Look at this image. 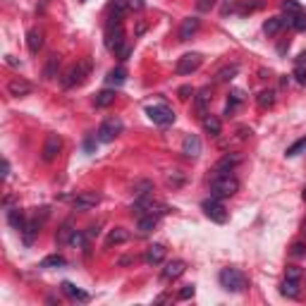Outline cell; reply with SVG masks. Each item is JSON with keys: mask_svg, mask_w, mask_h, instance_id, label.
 Listing matches in <instances>:
<instances>
[{"mask_svg": "<svg viewBox=\"0 0 306 306\" xmlns=\"http://www.w3.org/2000/svg\"><path fill=\"white\" fill-rule=\"evenodd\" d=\"M151 191H153V182L151 180H136L132 184L134 197H151Z\"/></svg>", "mask_w": 306, "mask_h": 306, "instance_id": "484cf974", "label": "cell"}, {"mask_svg": "<svg viewBox=\"0 0 306 306\" xmlns=\"http://www.w3.org/2000/svg\"><path fill=\"white\" fill-rule=\"evenodd\" d=\"M72 222H65L63 225V230H60V237H58V244H65V242H70L72 239Z\"/></svg>", "mask_w": 306, "mask_h": 306, "instance_id": "ab89813d", "label": "cell"}, {"mask_svg": "<svg viewBox=\"0 0 306 306\" xmlns=\"http://www.w3.org/2000/svg\"><path fill=\"white\" fill-rule=\"evenodd\" d=\"M304 201H306V187H304Z\"/></svg>", "mask_w": 306, "mask_h": 306, "instance_id": "f5cc1de1", "label": "cell"}, {"mask_svg": "<svg viewBox=\"0 0 306 306\" xmlns=\"http://www.w3.org/2000/svg\"><path fill=\"white\" fill-rule=\"evenodd\" d=\"M122 46H125V29H122L120 17L113 15V19H110L108 26H105V48L113 50V53H118Z\"/></svg>", "mask_w": 306, "mask_h": 306, "instance_id": "3957f363", "label": "cell"}, {"mask_svg": "<svg viewBox=\"0 0 306 306\" xmlns=\"http://www.w3.org/2000/svg\"><path fill=\"white\" fill-rule=\"evenodd\" d=\"M26 46H29L32 53H39L41 48H43V34L39 29H32V32L26 34Z\"/></svg>", "mask_w": 306, "mask_h": 306, "instance_id": "d4e9b609", "label": "cell"}, {"mask_svg": "<svg viewBox=\"0 0 306 306\" xmlns=\"http://www.w3.org/2000/svg\"><path fill=\"white\" fill-rule=\"evenodd\" d=\"M239 160H242L239 156H225L218 165H215V175H230L237 165H239Z\"/></svg>", "mask_w": 306, "mask_h": 306, "instance_id": "d6986e66", "label": "cell"}, {"mask_svg": "<svg viewBox=\"0 0 306 306\" xmlns=\"http://www.w3.org/2000/svg\"><path fill=\"white\" fill-rule=\"evenodd\" d=\"M87 242H89V235H84V232H79V230H74V232H72V239H70L72 246H84Z\"/></svg>", "mask_w": 306, "mask_h": 306, "instance_id": "f35d334b", "label": "cell"}, {"mask_svg": "<svg viewBox=\"0 0 306 306\" xmlns=\"http://www.w3.org/2000/svg\"><path fill=\"white\" fill-rule=\"evenodd\" d=\"M261 5H263V3H246V5H244L239 12H242V15H246V12H254V10H259Z\"/></svg>", "mask_w": 306, "mask_h": 306, "instance_id": "7dc6e473", "label": "cell"}, {"mask_svg": "<svg viewBox=\"0 0 306 306\" xmlns=\"http://www.w3.org/2000/svg\"><path fill=\"white\" fill-rule=\"evenodd\" d=\"M201 122H204L206 134H211V136H218V134L222 132V122H220V118H215V115H204Z\"/></svg>", "mask_w": 306, "mask_h": 306, "instance_id": "603a6c76", "label": "cell"}, {"mask_svg": "<svg viewBox=\"0 0 306 306\" xmlns=\"http://www.w3.org/2000/svg\"><path fill=\"white\" fill-rule=\"evenodd\" d=\"M290 26L294 29V32H306V12L304 10L297 12L294 17H290Z\"/></svg>", "mask_w": 306, "mask_h": 306, "instance_id": "d6a6232c", "label": "cell"}, {"mask_svg": "<svg viewBox=\"0 0 306 306\" xmlns=\"http://www.w3.org/2000/svg\"><path fill=\"white\" fill-rule=\"evenodd\" d=\"M201 63H204V58L199 53H187V55H182V58H177L175 72L177 74H191V72H197L201 67Z\"/></svg>", "mask_w": 306, "mask_h": 306, "instance_id": "52a82bcc", "label": "cell"}, {"mask_svg": "<svg viewBox=\"0 0 306 306\" xmlns=\"http://www.w3.org/2000/svg\"><path fill=\"white\" fill-rule=\"evenodd\" d=\"M120 132H122V122H120V120H115V118H110V120H105V122L98 127L96 139H98V142H103V144H110Z\"/></svg>", "mask_w": 306, "mask_h": 306, "instance_id": "ba28073f", "label": "cell"}, {"mask_svg": "<svg viewBox=\"0 0 306 306\" xmlns=\"http://www.w3.org/2000/svg\"><path fill=\"white\" fill-rule=\"evenodd\" d=\"M8 175H10V163L3 160V177H8Z\"/></svg>", "mask_w": 306, "mask_h": 306, "instance_id": "f907efd6", "label": "cell"}, {"mask_svg": "<svg viewBox=\"0 0 306 306\" xmlns=\"http://www.w3.org/2000/svg\"><path fill=\"white\" fill-rule=\"evenodd\" d=\"M285 24H290V17H270L266 24H263V32L268 36H275V34H280L285 29Z\"/></svg>", "mask_w": 306, "mask_h": 306, "instance_id": "e0dca14e", "label": "cell"}, {"mask_svg": "<svg viewBox=\"0 0 306 306\" xmlns=\"http://www.w3.org/2000/svg\"><path fill=\"white\" fill-rule=\"evenodd\" d=\"M63 266H67V261H65V256H60V254L46 256V259L41 261V268H63Z\"/></svg>", "mask_w": 306, "mask_h": 306, "instance_id": "1f68e13d", "label": "cell"}, {"mask_svg": "<svg viewBox=\"0 0 306 306\" xmlns=\"http://www.w3.org/2000/svg\"><path fill=\"white\" fill-rule=\"evenodd\" d=\"M60 151H63V139H60L58 134H48L46 144H43V160H46V163L55 160V158L60 156Z\"/></svg>", "mask_w": 306, "mask_h": 306, "instance_id": "9c48e42d", "label": "cell"}, {"mask_svg": "<svg viewBox=\"0 0 306 306\" xmlns=\"http://www.w3.org/2000/svg\"><path fill=\"white\" fill-rule=\"evenodd\" d=\"M156 225H158V215L156 213H149V215H142L139 218V232H153L156 230Z\"/></svg>", "mask_w": 306, "mask_h": 306, "instance_id": "83f0119b", "label": "cell"}, {"mask_svg": "<svg viewBox=\"0 0 306 306\" xmlns=\"http://www.w3.org/2000/svg\"><path fill=\"white\" fill-rule=\"evenodd\" d=\"M237 191H239V180L237 177H232V175H213L211 197L228 199V197H235Z\"/></svg>", "mask_w": 306, "mask_h": 306, "instance_id": "6da1fadb", "label": "cell"}, {"mask_svg": "<svg viewBox=\"0 0 306 306\" xmlns=\"http://www.w3.org/2000/svg\"><path fill=\"white\" fill-rule=\"evenodd\" d=\"M218 280L228 292H244L246 285H249L246 275H244L242 270H237V268H222L218 275Z\"/></svg>", "mask_w": 306, "mask_h": 306, "instance_id": "7a4b0ae2", "label": "cell"}, {"mask_svg": "<svg viewBox=\"0 0 306 306\" xmlns=\"http://www.w3.org/2000/svg\"><path fill=\"white\" fill-rule=\"evenodd\" d=\"M39 232H41V222H39V218H36V220H29V222L24 225V230H22L24 244H34V239L39 237Z\"/></svg>", "mask_w": 306, "mask_h": 306, "instance_id": "44dd1931", "label": "cell"}, {"mask_svg": "<svg viewBox=\"0 0 306 306\" xmlns=\"http://www.w3.org/2000/svg\"><path fill=\"white\" fill-rule=\"evenodd\" d=\"M280 8H283V12H287V17H294L297 12H301V5H299L297 0H283Z\"/></svg>", "mask_w": 306, "mask_h": 306, "instance_id": "e575fe53", "label": "cell"}, {"mask_svg": "<svg viewBox=\"0 0 306 306\" xmlns=\"http://www.w3.org/2000/svg\"><path fill=\"white\" fill-rule=\"evenodd\" d=\"M129 8H132V3H129V0H113V5H110V10H113V15H115V17H122Z\"/></svg>", "mask_w": 306, "mask_h": 306, "instance_id": "836d02e7", "label": "cell"}, {"mask_svg": "<svg viewBox=\"0 0 306 306\" xmlns=\"http://www.w3.org/2000/svg\"><path fill=\"white\" fill-rule=\"evenodd\" d=\"M177 94H180V98H182V101H187V98H189V94H194V91H191V87H182L180 91H177Z\"/></svg>", "mask_w": 306, "mask_h": 306, "instance_id": "681fc988", "label": "cell"}, {"mask_svg": "<svg viewBox=\"0 0 306 306\" xmlns=\"http://www.w3.org/2000/svg\"><path fill=\"white\" fill-rule=\"evenodd\" d=\"M182 153L187 158H199L201 156V139L197 134H187L184 142H182Z\"/></svg>", "mask_w": 306, "mask_h": 306, "instance_id": "4fadbf2b", "label": "cell"}, {"mask_svg": "<svg viewBox=\"0 0 306 306\" xmlns=\"http://www.w3.org/2000/svg\"><path fill=\"white\" fill-rule=\"evenodd\" d=\"M201 208H204V213L213 220V222H220V225H222V222H228V208L222 206V201H220L218 197L206 199L204 204H201Z\"/></svg>", "mask_w": 306, "mask_h": 306, "instance_id": "5b68a950", "label": "cell"}, {"mask_svg": "<svg viewBox=\"0 0 306 306\" xmlns=\"http://www.w3.org/2000/svg\"><path fill=\"white\" fill-rule=\"evenodd\" d=\"M146 115H149V120L153 122V125L158 127H168L175 122V113L173 108H168V105H151V108H146Z\"/></svg>", "mask_w": 306, "mask_h": 306, "instance_id": "8992f818", "label": "cell"}, {"mask_svg": "<svg viewBox=\"0 0 306 306\" xmlns=\"http://www.w3.org/2000/svg\"><path fill=\"white\" fill-rule=\"evenodd\" d=\"M237 72H239V67H237V65H228V67L218 70V74H215V81H218V84H225V81H230V79L235 77Z\"/></svg>", "mask_w": 306, "mask_h": 306, "instance_id": "4dcf8cb0", "label": "cell"}, {"mask_svg": "<svg viewBox=\"0 0 306 306\" xmlns=\"http://www.w3.org/2000/svg\"><path fill=\"white\" fill-rule=\"evenodd\" d=\"M304 254H306V246L301 242L292 244V256H304Z\"/></svg>", "mask_w": 306, "mask_h": 306, "instance_id": "f6af8a7d", "label": "cell"}, {"mask_svg": "<svg viewBox=\"0 0 306 306\" xmlns=\"http://www.w3.org/2000/svg\"><path fill=\"white\" fill-rule=\"evenodd\" d=\"M187 270V263L182 259H175V261H168L163 268V273H160V277H163L165 283H170V280H177L182 273Z\"/></svg>", "mask_w": 306, "mask_h": 306, "instance_id": "8fae6325", "label": "cell"}, {"mask_svg": "<svg viewBox=\"0 0 306 306\" xmlns=\"http://www.w3.org/2000/svg\"><path fill=\"white\" fill-rule=\"evenodd\" d=\"M280 292H283L285 297H290V299L299 297V280H290V277H285V283H283V287H280Z\"/></svg>", "mask_w": 306, "mask_h": 306, "instance_id": "f546056e", "label": "cell"}, {"mask_svg": "<svg viewBox=\"0 0 306 306\" xmlns=\"http://www.w3.org/2000/svg\"><path fill=\"white\" fill-rule=\"evenodd\" d=\"M98 204H101V194L98 191H81L74 199V211H91Z\"/></svg>", "mask_w": 306, "mask_h": 306, "instance_id": "30bf717a", "label": "cell"}, {"mask_svg": "<svg viewBox=\"0 0 306 306\" xmlns=\"http://www.w3.org/2000/svg\"><path fill=\"white\" fill-rule=\"evenodd\" d=\"M199 29H201V19H199V17H187V19H182L180 41H189L191 36H197Z\"/></svg>", "mask_w": 306, "mask_h": 306, "instance_id": "5bb4252c", "label": "cell"}, {"mask_svg": "<svg viewBox=\"0 0 306 306\" xmlns=\"http://www.w3.org/2000/svg\"><path fill=\"white\" fill-rule=\"evenodd\" d=\"M287 277H290V280H301V268L299 266H287Z\"/></svg>", "mask_w": 306, "mask_h": 306, "instance_id": "ee69618b", "label": "cell"}, {"mask_svg": "<svg viewBox=\"0 0 306 306\" xmlns=\"http://www.w3.org/2000/svg\"><path fill=\"white\" fill-rule=\"evenodd\" d=\"M105 81H108L110 89L122 87V84L127 81V70H125V67H115V70H110L108 77H105Z\"/></svg>", "mask_w": 306, "mask_h": 306, "instance_id": "ac0fdd59", "label": "cell"}, {"mask_svg": "<svg viewBox=\"0 0 306 306\" xmlns=\"http://www.w3.org/2000/svg\"><path fill=\"white\" fill-rule=\"evenodd\" d=\"M8 220H10V225L15 230H19L22 232L24 225H26V220H24V213L19 211V208H12V211H8Z\"/></svg>", "mask_w": 306, "mask_h": 306, "instance_id": "f1b7e54d", "label": "cell"}, {"mask_svg": "<svg viewBox=\"0 0 306 306\" xmlns=\"http://www.w3.org/2000/svg\"><path fill=\"white\" fill-rule=\"evenodd\" d=\"M197 294V285H184L180 292H177V299H191Z\"/></svg>", "mask_w": 306, "mask_h": 306, "instance_id": "60d3db41", "label": "cell"}, {"mask_svg": "<svg viewBox=\"0 0 306 306\" xmlns=\"http://www.w3.org/2000/svg\"><path fill=\"white\" fill-rule=\"evenodd\" d=\"M218 5V0H197V10L199 12H208Z\"/></svg>", "mask_w": 306, "mask_h": 306, "instance_id": "b9f144b4", "label": "cell"}, {"mask_svg": "<svg viewBox=\"0 0 306 306\" xmlns=\"http://www.w3.org/2000/svg\"><path fill=\"white\" fill-rule=\"evenodd\" d=\"M63 292H65V294H67L70 299H74V301H81V304H87L89 299H91L87 292L79 290V287H74L72 283H63Z\"/></svg>", "mask_w": 306, "mask_h": 306, "instance_id": "cb8c5ba5", "label": "cell"}, {"mask_svg": "<svg viewBox=\"0 0 306 306\" xmlns=\"http://www.w3.org/2000/svg\"><path fill=\"white\" fill-rule=\"evenodd\" d=\"M55 65H60V58H58V55H50V60H48V65H46V77H48V79L53 77Z\"/></svg>", "mask_w": 306, "mask_h": 306, "instance_id": "7bdbcfd3", "label": "cell"}, {"mask_svg": "<svg viewBox=\"0 0 306 306\" xmlns=\"http://www.w3.org/2000/svg\"><path fill=\"white\" fill-rule=\"evenodd\" d=\"M301 151H306V136H304V139H299V142H294L290 149L285 151V153H287V158H294V156H299Z\"/></svg>", "mask_w": 306, "mask_h": 306, "instance_id": "d590c367", "label": "cell"}, {"mask_svg": "<svg viewBox=\"0 0 306 306\" xmlns=\"http://www.w3.org/2000/svg\"><path fill=\"white\" fill-rule=\"evenodd\" d=\"M34 91V87L26 81V79H10V84H8V94L10 96H15V98H24V96H29Z\"/></svg>", "mask_w": 306, "mask_h": 306, "instance_id": "7c38bea8", "label": "cell"}, {"mask_svg": "<svg viewBox=\"0 0 306 306\" xmlns=\"http://www.w3.org/2000/svg\"><path fill=\"white\" fill-rule=\"evenodd\" d=\"M294 77L299 79V84H306V70L301 65H297V70H294Z\"/></svg>", "mask_w": 306, "mask_h": 306, "instance_id": "bcb514c9", "label": "cell"}, {"mask_svg": "<svg viewBox=\"0 0 306 306\" xmlns=\"http://www.w3.org/2000/svg\"><path fill=\"white\" fill-rule=\"evenodd\" d=\"M208 103H211V89L204 87L201 91H197V96H194V108H197V113L201 118L208 115Z\"/></svg>", "mask_w": 306, "mask_h": 306, "instance_id": "9a60e30c", "label": "cell"}, {"mask_svg": "<svg viewBox=\"0 0 306 306\" xmlns=\"http://www.w3.org/2000/svg\"><path fill=\"white\" fill-rule=\"evenodd\" d=\"M129 53H132V48H129V46H127V43H125V46L120 48V50H118V53H115V55H118L120 60H127V58H129Z\"/></svg>", "mask_w": 306, "mask_h": 306, "instance_id": "c3c4849f", "label": "cell"}, {"mask_svg": "<svg viewBox=\"0 0 306 306\" xmlns=\"http://www.w3.org/2000/svg\"><path fill=\"white\" fill-rule=\"evenodd\" d=\"M144 261H146L149 266H158V263H163V261H165V246H163V244H151L149 249H146Z\"/></svg>", "mask_w": 306, "mask_h": 306, "instance_id": "2e32d148", "label": "cell"}, {"mask_svg": "<svg viewBox=\"0 0 306 306\" xmlns=\"http://www.w3.org/2000/svg\"><path fill=\"white\" fill-rule=\"evenodd\" d=\"M275 103V91H261L259 94V105L261 108H270Z\"/></svg>", "mask_w": 306, "mask_h": 306, "instance_id": "8d00e7d4", "label": "cell"}, {"mask_svg": "<svg viewBox=\"0 0 306 306\" xmlns=\"http://www.w3.org/2000/svg\"><path fill=\"white\" fill-rule=\"evenodd\" d=\"M127 239H129V232H127L125 228H115L108 232V239H105V246H118V244H125Z\"/></svg>", "mask_w": 306, "mask_h": 306, "instance_id": "ffe728a7", "label": "cell"}, {"mask_svg": "<svg viewBox=\"0 0 306 306\" xmlns=\"http://www.w3.org/2000/svg\"><path fill=\"white\" fill-rule=\"evenodd\" d=\"M115 89H103V91H98L96 94V98H94V103H96V108H108V105H113L115 103Z\"/></svg>", "mask_w": 306, "mask_h": 306, "instance_id": "7402d4cb", "label": "cell"}, {"mask_svg": "<svg viewBox=\"0 0 306 306\" xmlns=\"http://www.w3.org/2000/svg\"><path fill=\"white\" fill-rule=\"evenodd\" d=\"M244 103V91H239V89H235L232 94H230V98H228V105H225V115H232L239 105Z\"/></svg>", "mask_w": 306, "mask_h": 306, "instance_id": "4316f807", "label": "cell"}, {"mask_svg": "<svg viewBox=\"0 0 306 306\" xmlns=\"http://www.w3.org/2000/svg\"><path fill=\"white\" fill-rule=\"evenodd\" d=\"M89 72H91V60H79V63L74 65V67H72L67 74H65L63 84H65L67 89L79 87V84H84V81H87Z\"/></svg>", "mask_w": 306, "mask_h": 306, "instance_id": "277c9868", "label": "cell"}, {"mask_svg": "<svg viewBox=\"0 0 306 306\" xmlns=\"http://www.w3.org/2000/svg\"><path fill=\"white\" fill-rule=\"evenodd\" d=\"M168 184H170L173 189L182 187V184H184V175H182L180 170H175V173H170V175H168Z\"/></svg>", "mask_w": 306, "mask_h": 306, "instance_id": "74e56055", "label": "cell"}, {"mask_svg": "<svg viewBox=\"0 0 306 306\" xmlns=\"http://www.w3.org/2000/svg\"><path fill=\"white\" fill-rule=\"evenodd\" d=\"M301 232H304V235H306V220H304V222H301Z\"/></svg>", "mask_w": 306, "mask_h": 306, "instance_id": "816d5d0a", "label": "cell"}]
</instances>
